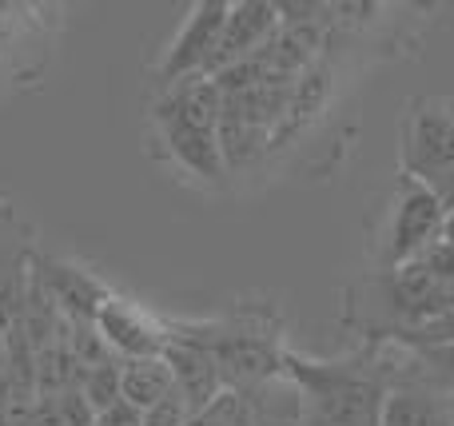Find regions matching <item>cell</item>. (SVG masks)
Instances as JSON below:
<instances>
[{"label":"cell","mask_w":454,"mask_h":426,"mask_svg":"<svg viewBox=\"0 0 454 426\" xmlns=\"http://www.w3.org/2000/svg\"><path fill=\"white\" fill-rule=\"evenodd\" d=\"M442 239L454 247V212H447V220H442Z\"/></svg>","instance_id":"obj_10"},{"label":"cell","mask_w":454,"mask_h":426,"mask_svg":"<svg viewBox=\"0 0 454 426\" xmlns=\"http://www.w3.org/2000/svg\"><path fill=\"white\" fill-rule=\"evenodd\" d=\"M227 12H231V4H223V0H200V4H192V12L184 16V28L172 36V44L164 48V56L156 64L160 88H172L192 76H212V60L220 52Z\"/></svg>","instance_id":"obj_3"},{"label":"cell","mask_w":454,"mask_h":426,"mask_svg":"<svg viewBox=\"0 0 454 426\" xmlns=\"http://www.w3.org/2000/svg\"><path fill=\"white\" fill-rule=\"evenodd\" d=\"M152 124H156V140L164 143V151L172 156V164L180 167V172L196 175V180H207V183H220L227 175L220 132H215V128L192 124V120L180 116L168 100H156Z\"/></svg>","instance_id":"obj_5"},{"label":"cell","mask_w":454,"mask_h":426,"mask_svg":"<svg viewBox=\"0 0 454 426\" xmlns=\"http://www.w3.org/2000/svg\"><path fill=\"white\" fill-rule=\"evenodd\" d=\"M403 167L415 180H434V175L454 167V112H442L434 100H415L403 128Z\"/></svg>","instance_id":"obj_6"},{"label":"cell","mask_w":454,"mask_h":426,"mask_svg":"<svg viewBox=\"0 0 454 426\" xmlns=\"http://www.w3.org/2000/svg\"><path fill=\"white\" fill-rule=\"evenodd\" d=\"M442 220H447V207L439 204L431 183L415 180V175H403L387 212L379 215L375 263L395 271V267H407V263L423 259L442 239Z\"/></svg>","instance_id":"obj_2"},{"label":"cell","mask_w":454,"mask_h":426,"mask_svg":"<svg viewBox=\"0 0 454 426\" xmlns=\"http://www.w3.org/2000/svg\"><path fill=\"white\" fill-rule=\"evenodd\" d=\"M283 16L275 4H259V0H247V4H231L223 24V40H220V52L212 60V76L235 68V64H247L259 56V48L271 44V36L279 32Z\"/></svg>","instance_id":"obj_7"},{"label":"cell","mask_w":454,"mask_h":426,"mask_svg":"<svg viewBox=\"0 0 454 426\" xmlns=\"http://www.w3.org/2000/svg\"><path fill=\"white\" fill-rule=\"evenodd\" d=\"M176 391V375L168 355H152V359H128L120 363V399L132 403L140 414H148L156 403H164Z\"/></svg>","instance_id":"obj_9"},{"label":"cell","mask_w":454,"mask_h":426,"mask_svg":"<svg viewBox=\"0 0 454 426\" xmlns=\"http://www.w3.org/2000/svg\"><path fill=\"white\" fill-rule=\"evenodd\" d=\"M168 363H172V375H176V391L184 395V403L192 407V411H207V407L215 403V399L223 395V379H220V367H215V359L207 355L204 347H196V343H180L172 339V347L164 351Z\"/></svg>","instance_id":"obj_8"},{"label":"cell","mask_w":454,"mask_h":426,"mask_svg":"<svg viewBox=\"0 0 454 426\" xmlns=\"http://www.w3.org/2000/svg\"><path fill=\"white\" fill-rule=\"evenodd\" d=\"M283 375L303 395V426H383L391 387L387 367L371 351L335 363L287 355Z\"/></svg>","instance_id":"obj_1"},{"label":"cell","mask_w":454,"mask_h":426,"mask_svg":"<svg viewBox=\"0 0 454 426\" xmlns=\"http://www.w3.org/2000/svg\"><path fill=\"white\" fill-rule=\"evenodd\" d=\"M92 327L120 363L164 355L172 347V331H168L164 319L156 311H148L144 303L128 299V295H108L100 303V311H96Z\"/></svg>","instance_id":"obj_4"}]
</instances>
